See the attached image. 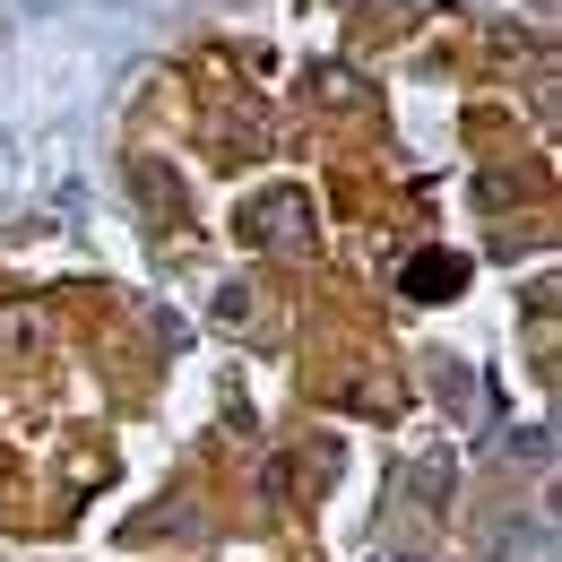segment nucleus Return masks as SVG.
Wrapping results in <instances>:
<instances>
[{
  "instance_id": "2",
  "label": "nucleus",
  "mask_w": 562,
  "mask_h": 562,
  "mask_svg": "<svg viewBox=\"0 0 562 562\" xmlns=\"http://www.w3.org/2000/svg\"><path fill=\"white\" fill-rule=\"evenodd\" d=\"M459 278H468L459 260H416V269H407V285H416V294H459Z\"/></svg>"
},
{
  "instance_id": "1",
  "label": "nucleus",
  "mask_w": 562,
  "mask_h": 562,
  "mask_svg": "<svg viewBox=\"0 0 562 562\" xmlns=\"http://www.w3.org/2000/svg\"><path fill=\"white\" fill-rule=\"evenodd\" d=\"M278 225H303V200L278 191V200H260V209L243 216V234H260V243H278Z\"/></svg>"
}]
</instances>
